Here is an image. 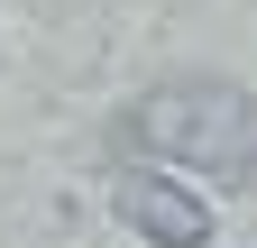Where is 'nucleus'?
I'll use <instances>...</instances> for the list:
<instances>
[{
	"label": "nucleus",
	"mask_w": 257,
	"mask_h": 248,
	"mask_svg": "<svg viewBox=\"0 0 257 248\" xmlns=\"http://www.w3.org/2000/svg\"><path fill=\"white\" fill-rule=\"evenodd\" d=\"M110 211H119L138 239H156V248H202V239H211L202 202L175 193V184H166V175H147V166H119V175H110Z\"/></svg>",
	"instance_id": "2"
},
{
	"label": "nucleus",
	"mask_w": 257,
	"mask_h": 248,
	"mask_svg": "<svg viewBox=\"0 0 257 248\" xmlns=\"http://www.w3.org/2000/svg\"><path fill=\"white\" fill-rule=\"evenodd\" d=\"M128 147L147 166H193L211 184H257V92L248 83H220V74H184V83H156L128 101Z\"/></svg>",
	"instance_id": "1"
}]
</instances>
